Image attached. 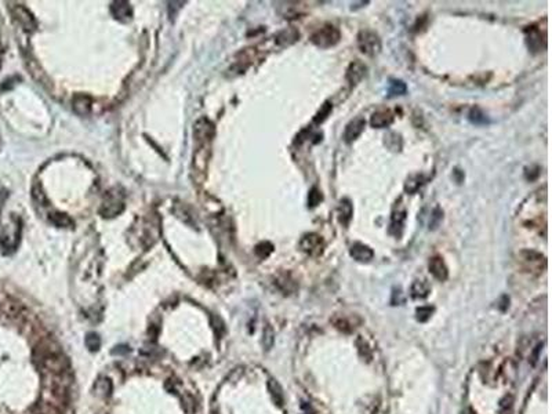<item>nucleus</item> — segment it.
Returning a JSON list of instances; mask_svg holds the SVG:
<instances>
[{"mask_svg": "<svg viewBox=\"0 0 552 414\" xmlns=\"http://www.w3.org/2000/svg\"><path fill=\"white\" fill-rule=\"evenodd\" d=\"M300 248H301V251H304L305 254H308L311 257H319L323 253L324 242H323L320 235H317L315 232H310V234L303 235L301 241H300Z\"/></svg>", "mask_w": 552, "mask_h": 414, "instance_id": "20e7f679", "label": "nucleus"}, {"mask_svg": "<svg viewBox=\"0 0 552 414\" xmlns=\"http://www.w3.org/2000/svg\"><path fill=\"white\" fill-rule=\"evenodd\" d=\"M540 175V167L539 166H530L525 168V177L529 181H534V179L539 178Z\"/></svg>", "mask_w": 552, "mask_h": 414, "instance_id": "72a5a7b5", "label": "nucleus"}, {"mask_svg": "<svg viewBox=\"0 0 552 414\" xmlns=\"http://www.w3.org/2000/svg\"><path fill=\"white\" fill-rule=\"evenodd\" d=\"M442 220H443V211L441 210V207H435V210L432 211V216H431V220H429V228H438V225L441 224Z\"/></svg>", "mask_w": 552, "mask_h": 414, "instance_id": "473e14b6", "label": "nucleus"}, {"mask_svg": "<svg viewBox=\"0 0 552 414\" xmlns=\"http://www.w3.org/2000/svg\"><path fill=\"white\" fill-rule=\"evenodd\" d=\"M94 390H95V392H97V395L106 398V396L111 395L112 383L108 380V378H99V380L95 381Z\"/></svg>", "mask_w": 552, "mask_h": 414, "instance_id": "393cba45", "label": "nucleus"}, {"mask_svg": "<svg viewBox=\"0 0 552 414\" xmlns=\"http://www.w3.org/2000/svg\"><path fill=\"white\" fill-rule=\"evenodd\" d=\"M366 75L367 67L362 61L356 60V61H352L349 64V67L347 68V74H345V79L351 86H356L366 78Z\"/></svg>", "mask_w": 552, "mask_h": 414, "instance_id": "0eeeda50", "label": "nucleus"}, {"mask_svg": "<svg viewBox=\"0 0 552 414\" xmlns=\"http://www.w3.org/2000/svg\"><path fill=\"white\" fill-rule=\"evenodd\" d=\"M407 220V211L404 209L403 204H396L395 209L392 211L391 224H390V234L395 238H400L403 234L404 224Z\"/></svg>", "mask_w": 552, "mask_h": 414, "instance_id": "39448f33", "label": "nucleus"}, {"mask_svg": "<svg viewBox=\"0 0 552 414\" xmlns=\"http://www.w3.org/2000/svg\"><path fill=\"white\" fill-rule=\"evenodd\" d=\"M394 122V113L390 109H379L372 115L370 119V124L374 129H385V127H390Z\"/></svg>", "mask_w": 552, "mask_h": 414, "instance_id": "9b49d317", "label": "nucleus"}, {"mask_svg": "<svg viewBox=\"0 0 552 414\" xmlns=\"http://www.w3.org/2000/svg\"><path fill=\"white\" fill-rule=\"evenodd\" d=\"M468 119H470V122H471L472 124H475V126H484V124H489L490 123V120H489V116L484 113L479 106H473V108H471V111H470V113H468Z\"/></svg>", "mask_w": 552, "mask_h": 414, "instance_id": "a211bd4d", "label": "nucleus"}, {"mask_svg": "<svg viewBox=\"0 0 552 414\" xmlns=\"http://www.w3.org/2000/svg\"><path fill=\"white\" fill-rule=\"evenodd\" d=\"M298 37H300V33L296 29H286L276 36V42L280 46H289V44L294 43Z\"/></svg>", "mask_w": 552, "mask_h": 414, "instance_id": "412c9836", "label": "nucleus"}, {"mask_svg": "<svg viewBox=\"0 0 552 414\" xmlns=\"http://www.w3.org/2000/svg\"><path fill=\"white\" fill-rule=\"evenodd\" d=\"M337 214H338V221H340V224H341L344 228H347L349 223H351V220H352V216H354L352 202L347 198L341 199L338 207H337Z\"/></svg>", "mask_w": 552, "mask_h": 414, "instance_id": "ddd939ff", "label": "nucleus"}, {"mask_svg": "<svg viewBox=\"0 0 552 414\" xmlns=\"http://www.w3.org/2000/svg\"><path fill=\"white\" fill-rule=\"evenodd\" d=\"M424 181H425V178L422 175H420V174L410 175L407 181H406V184H404V191L407 192V193H414V192H417L421 188Z\"/></svg>", "mask_w": 552, "mask_h": 414, "instance_id": "4be33fe9", "label": "nucleus"}, {"mask_svg": "<svg viewBox=\"0 0 552 414\" xmlns=\"http://www.w3.org/2000/svg\"><path fill=\"white\" fill-rule=\"evenodd\" d=\"M340 40H341V32L337 26L331 24L323 25L322 28L314 32L311 36V42L320 49L334 47L335 44L340 43Z\"/></svg>", "mask_w": 552, "mask_h": 414, "instance_id": "f03ea898", "label": "nucleus"}, {"mask_svg": "<svg viewBox=\"0 0 552 414\" xmlns=\"http://www.w3.org/2000/svg\"><path fill=\"white\" fill-rule=\"evenodd\" d=\"M525 36L529 50L533 53H539L546 46V33H543L540 28L536 25L528 26L525 29Z\"/></svg>", "mask_w": 552, "mask_h": 414, "instance_id": "423d86ee", "label": "nucleus"}, {"mask_svg": "<svg viewBox=\"0 0 552 414\" xmlns=\"http://www.w3.org/2000/svg\"><path fill=\"white\" fill-rule=\"evenodd\" d=\"M463 414H476V413H475L473 410H471V409H467L466 412H464V413H463Z\"/></svg>", "mask_w": 552, "mask_h": 414, "instance_id": "58836bf2", "label": "nucleus"}, {"mask_svg": "<svg viewBox=\"0 0 552 414\" xmlns=\"http://www.w3.org/2000/svg\"><path fill=\"white\" fill-rule=\"evenodd\" d=\"M276 284L279 286V289L285 294H292V293H294V291L297 290V282L294 280V279L287 273V275H282L279 279H278V282H276Z\"/></svg>", "mask_w": 552, "mask_h": 414, "instance_id": "6ab92c4d", "label": "nucleus"}, {"mask_svg": "<svg viewBox=\"0 0 552 414\" xmlns=\"http://www.w3.org/2000/svg\"><path fill=\"white\" fill-rule=\"evenodd\" d=\"M331 111H333V104H330L329 101H324L322 105H320V109L315 113V116H314V123L315 124H322L326 119L329 118V115L331 113Z\"/></svg>", "mask_w": 552, "mask_h": 414, "instance_id": "5701e85b", "label": "nucleus"}, {"mask_svg": "<svg viewBox=\"0 0 552 414\" xmlns=\"http://www.w3.org/2000/svg\"><path fill=\"white\" fill-rule=\"evenodd\" d=\"M349 254L351 257L356 260L358 262H369L374 258V251L372 248H369L365 243H360L356 242L354 243L351 248H349Z\"/></svg>", "mask_w": 552, "mask_h": 414, "instance_id": "1a4fd4ad", "label": "nucleus"}, {"mask_svg": "<svg viewBox=\"0 0 552 414\" xmlns=\"http://www.w3.org/2000/svg\"><path fill=\"white\" fill-rule=\"evenodd\" d=\"M116 203H120V202H119V200H116V199H115V202H113V204H116ZM105 206H106V209H109V207H111V203H108V204L105 203Z\"/></svg>", "mask_w": 552, "mask_h": 414, "instance_id": "ea45409f", "label": "nucleus"}, {"mask_svg": "<svg viewBox=\"0 0 552 414\" xmlns=\"http://www.w3.org/2000/svg\"><path fill=\"white\" fill-rule=\"evenodd\" d=\"M74 108L78 113L87 115L91 109V99L88 97H84V95H78L74 99Z\"/></svg>", "mask_w": 552, "mask_h": 414, "instance_id": "aec40b11", "label": "nucleus"}, {"mask_svg": "<svg viewBox=\"0 0 552 414\" xmlns=\"http://www.w3.org/2000/svg\"><path fill=\"white\" fill-rule=\"evenodd\" d=\"M435 308L431 305H422L420 308H417L416 311V318L418 322H427L434 314Z\"/></svg>", "mask_w": 552, "mask_h": 414, "instance_id": "c756f323", "label": "nucleus"}, {"mask_svg": "<svg viewBox=\"0 0 552 414\" xmlns=\"http://www.w3.org/2000/svg\"><path fill=\"white\" fill-rule=\"evenodd\" d=\"M407 93V86L403 81L400 79H390L388 83V97L394 98L397 95H404Z\"/></svg>", "mask_w": 552, "mask_h": 414, "instance_id": "dca6fc26", "label": "nucleus"}, {"mask_svg": "<svg viewBox=\"0 0 552 414\" xmlns=\"http://www.w3.org/2000/svg\"><path fill=\"white\" fill-rule=\"evenodd\" d=\"M511 408H512V398L511 396H505L503 401H501L500 409H501V412L504 414H507L511 410Z\"/></svg>", "mask_w": 552, "mask_h": 414, "instance_id": "f704fd0d", "label": "nucleus"}, {"mask_svg": "<svg viewBox=\"0 0 552 414\" xmlns=\"http://www.w3.org/2000/svg\"><path fill=\"white\" fill-rule=\"evenodd\" d=\"M453 174H454V179H456V182H459V184H461V182L464 181V177H466V175H464V173H463L461 170H459V168H456V170H454V173H453Z\"/></svg>", "mask_w": 552, "mask_h": 414, "instance_id": "e433bc0d", "label": "nucleus"}, {"mask_svg": "<svg viewBox=\"0 0 552 414\" xmlns=\"http://www.w3.org/2000/svg\"><path fill=\"white\" fill-rule=\"evenodd\" d=\"M129 352V348L127 346H116V349H113V353H126Z\"/></svg>", "mask_w": 552, "mask_h": 414, "instance_id": "4c0bfd02", "label": "nucleus"}, {"mask_svg": "<svg viewBox=\"0 0 552 414\" xmlns=\"http://www.w3.org/2000/svg\"><path fill=\"white\" fill-rule=\"evenodd\" d=\"M273 341H275V333H273V329L267 325L264 328V333H262V345L265 349H271L273 345Z\"/></svg>", "mask_w": 552, "mask_h": 414, "instance_id": "c85d7f7f", "label": "nucleus"}, {"mask_svg": "<svg viewBox=\"0 0 552 414\" xmlns=\"http://www.w3.org/2000/svg\"><path fill=\"white\" fill-rule=\"evenodd\" d=\"M519 258L526 265L528 269H533L534 266L537 269H540L541 262L546 264V257L543 254L536 251V250H529V248L528 250H522L521 253H519Z\"/></svg>", "mask_w": 552, "mask_h": 414, "instance_id": "9d476101", "label": "nucleus"}, {"mask_svg": "<svg viewBox=\"0 0 552 414\" xmlns=\"http://www.w3.org/2000/svg\"><path fill=\"white\" fill-rule=\"evenodd\" d=\"M428 268H429V272L432 273V276H434L435 279H438L439 282L446 280L447 276H449V269H447V266L446 264H445L443 258L439 257V255H435V257H432V258L429 260Z\"/></svg>", "mask_w": 552, "mask_h": 414, "instance_id": "f8f14e48", "label": "nucleus"}, {"mask_svg": "<svg viewBox=\"0 0 552 414\" xmlns=\"http://www.w3.org/2000/svg\"><path fill=\"white\" fill-rule=\"evenodd\" d=\"M182 408H184V412L186 414L195 413L198 410V402H196L195 396L191 395V394L182 395Z\"/></svg>", "mask_w": 552, "mask_h": 414, "instance_id": "cd10ccee", "label": "nucleus"}, {"mask_svg": "<svg viewBox=\"0 0 552 414\" xmlns=\"http://www.w3.org/2000/svg\"><path fill=\"white\" fill-rule=\"evenodd\" d=\"M272 251H273V246L271 245V243H268V242H262L261 245H258V246L255 248V253H257V255L261 257V258H267L268 255L272 253Z\"/></svg>", "mask_w": 552, "mask_h": 414, "instance_id": "2f4dec72", "label": "nucleus"}, {"mask_svg": "<svg viewBox=\"0 0 552 414\" xmlns=\"http://www.w3.org/2000/svg\"><path fill=\"white\" fill-rule=\"evenodd\" d=\"M84 342H86V346L88 348V351H91V352L98 351L99 346H101V340H99V337L97 335V334L94 333L87 334Z\"/></svg>", "mask_w": 552, "mask_h": 414, "instance_id": "7c9ffc66", "label": "nucleus"}, {"mask_svg": "<svg viewBox=\"0 0 552 414\" xmlns=\"http://www.w3.org/2000/svg\"><path fill=\"white\" fill-rule=\"evenodd\" d=\"M322 191L317 186H312L310 189V193H308V207L310 209H315V207H317L319 204L322 203Z\"/></svg>", "mask_w": 552, "mask_h": 414, "instance_id": "a878e982", "label": "nucleus"}, {"mask_svg": "<svg viewBox=\"0 0 552 414\" xmlns=\"http://www.w3.org/2000/svg\"><path fill=\"white\" fill-rule=\"evenodd\" d=\"M331 322L334 323V326L338 330H341V331H344V333H351L352 330H354V325L351 323V321L348 319L347 316L344 315H335L333 319H331Z\"/></svg>", "mask_w": 552, "mask_h": 414, "instance_id": "b1692460", "label": "nucleus"}, {"mask_svg": "<svg viewBox=\"0 0 552 414\" xmlns=\"http://www.w3.org/2000/svg\"><path fill=\"white\" fill-rule=\"evenodd\" d=\"M4 316L3 300L0 301V323ZM7 328L0 325V414H18V405L15 403V378L14 369L12 337L6 335Z\"/></svg>", "mask_w": 552, "mask_h": 414, "instance_id": "f257e3e1", "label": "nucleus"}, {"mask_svg": "<svg viewBox=\"0 0 552 414\" xmlns=\"http://www.w3.org/2000/svg\"><path fill=\"white\" fill-rule=\"evenodd\" d=\"M431 293V287L427 282L424 280H416L414 283L411 284V289H410V294L414 300H424L427 298Z\"/></svg>", "mask_w": 552, "mask_h": 414, "instance_id": "2eb2a0df", "label": "nucleus"}, {"mask_svg": "<svg viewBox=\"0 0 552 414\" xmlns=\"http://www.w3.org/2000/svg\"><path fill=\"white\" fill-rule=\"evenodd\" d=\"M385 145L391 151H400L402 149V138L396 133H390L388 136H385Z\"/></svg>", "mask_w": 552, "mask_h": 414, "instance_id": "bb28decb", "label": "nucleus"}, {"mask_svg": "<svg viewBox=\"0 0 552 414\" xmlns=\"http://www.w3.org/2000/svg\"><path fill=\"white\" fill-rule=\"evenodd\" d=\"M268 390H269V394L272 396V401L275 402V405L282 408L283 403H285V395H283V391H282L279 383H276L275 380H269L268 381Z\"/></svg>", "mask_w": 552, "mask_h": 414, "instance_id": "f3484780", "label": "nucleus"}, {"mask_svg": "<svg viewBox=\"0 0 552 414\" xmlns=\"http://www.w3.org/2000/svg\"><path fill=\"white\" fill-rule=\"evenodd\" d=\"M14 15L15 18L18 19L19 24L25 26V29H33L35 26V21L32 18L31 12L28 11L25 7L22 6H15L14 7Z\"/></svg>", "mask_w": 552, "mask_h": 414, "instance_id": "4468645a", "label": "nucleus"}, {"mask_svg": "<svg viewBox=\"0 0 552 414\" xmlns=\"http://www.w3.org/2000/svg\"><path fill=\"white\" fill-rule=\"evenodd\" d=\"M358 47L369 57H374L381 51V39L373 31H362L358 35Z\"/></svg>", "mask_w": 552, "mask_h": 414, "instance_id": "7ed1b4c3", "label": "nucleus"}, {"mask_svg": "<svg viewBox=\"0 0 552 414\" xmlns=\"http://www.w3.org/2000/svg\"><path fill=\"white\" fill-rule=\"evenodd\" d=\"M365 127H366V120H365V119L363 118L352 119V120L347 124L345 131H344V138H345V141H347L348 144H351V142H354L355 140H358V138L360 137V134L365 131Z\"/></svg>", "mask_w": 552, "mask_h": 414, "instance_id": "6e6552de", "label": "nucleus"}, {"mask_svg": "<svg viewBox=\"0 0 552 414\" xmlns=\"http://www.w3.org/2000/svg\"><path fill=\"white\" fill-rule=\"evenodd\" d=\"M404 301L403 298V294H402V291H400V289H395L394 290V293H392V304L394 305H396V304H402Z\"/></svg>", "mask_w": 552, "mask_h": 414, "instance_id": "c9c22d12", "label": "nucleus"}]
</instances>
